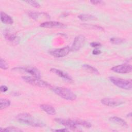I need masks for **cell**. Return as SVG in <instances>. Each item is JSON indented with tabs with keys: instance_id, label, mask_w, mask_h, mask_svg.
Here are the masks:
<instances>
[{
	"instance_id": "obj_1",
	"label": "cell",
	"mask_w": 132,
	"mask_h": 132,
	"mask_svg": "<svg viewBox=\"0 0 132 132\" xmlns=\"http://www.w3.org/2000/svg\"><path fill=\"white\" fill-rule=\"evenodd\" d=\"M17 121L21 123L30 125L36 127H42L45 126V124L42 121L32 117L29 113H22L18 114L16 117Z\"/></svg>"
},
{
	"instance_id": "obj_2",
	"label": "cell",
	"mask_w": 132,
	"mask_h": 132,
	"mask_svg": "<svg viewBox=\"0 0 132 132\" xmlns=\"http://www.w3.org/2000/svg\"><path fill=\"white\" fill-rule=\"evenodd\" d=\"M51 89L55 94L64 100L74 101L76 98V95L68 88L60 87H52Z\"/></svg>"
},
{
	"instance_id": "obj_3",
	"label": "cell",
	"mask_w": 132,
	"mask_h": 132,
	"mask_svg": "<svg viewBox=\"0 0 132 132\" xmlns=\"http://www.w3.org/2000/svg\"><path fill=\"white\" fill-rule=\"evenodd\" d=\"M22 79L27 84H29L33 86H38L42 88H52V87L50 84H48L47 82L44 80L40 79V78L28 76H24L22 77Z\"/></svg>"
},
{
	"instance_id": "obj_4",
	"label": "cell",
	"mask_w": 132,
	"mask_h": 132,
	"mask_svg": "<svg viewBox=\"0 0 132 132\" xmlns=\"http://www.w3.org/2000/svg\"><path fill=\"white\" fill-rule=\"evenodd\" d=\"M109 79L113 85L120 88L128 90H131L132 88L131 79H124L114 76L109 77Z\"/></svg>"
},
{
	"instance_id": "obj_5",
	"label": "cell",
	"mask_w": 132,
	"mask_h": 132,
	"mask_svg": "<svg viewBox=\"0 0 132 132\" xmlns=\"http://www.w3.org/2000/svg\"><path fill=\"white\" fill-rule=\"evenodd\" d=\"M13 71H20V72H24L27 73H28L32 75L34 77L40 78L41 77V73L39 70L35 68L31 67H15L12 69Z\"/></svg>"
},
{
	"instance_id": "obj_6",
	"label": "cell",
	"mask_w": 132,
	"mask_h": 132,
	"mask_svg": "<svg viewBox=\"0 0 132 132\" xmlns=\"http://www.w3.org/2000/svg\"><path fill=\"white\" fill-rule=\"evenodd\" d=\"M57 123L63 125L67 128H70L72 129H77L78 125L77 124L76 119H65L62 118H56L54 120Z\"/></svg>"
},
{
	"instance_id": "obj_7",
	"label": "cell",
	"mask_w": 132,
	"mask_h": 132,
	"mask_svg": "<svg viewBox=\"0 0 132 132\" xmlns=\"http://www.w3.org/2000/svg\"><path fill=\"white\" fill-rule=\"evenodd\" d=\"M70 51V47L69 46H67L62 48L50 50L48 53L55 57L61 58L67 55Z\"/></svg>"
},
{
	"instance_id": "obj_8",
	"label": "cell",
	"mask_w": 132,
	"mask_h": 132,
	"mask_svg": "<svg viewBox=\"0 0 132 132\" xmlns=\"http://www.w3.org/2000/svg\"><path fill=\"white\" fill-rule=\"evenodd\" d=\"M111 70L114 72L118 73H129L131 71L132 67L131 65L128 64H122L113 67L111 69Z\"/></svg>"
},
{
	"instance_id": "obj_9",
	"label": "cell",
	"mask_w": 132,
	"mask_h": 132,
	"mask_svg": "<svg viewBox=\"0 0 132 132\" xmlns=\"http://www.w3.org/2000/svg\"><path fill=\"white\" fill-rule=\"evenodd\" d=\"M85 41V37L83 35H78L76 36L73 41L71 46V51H77L79 50L84 45Z\"/></svg>"
},
{
	"instance_id": "obj_10",
	"label": "cell",
	"mask_w": 132,
	"mask_h": 132,
	"mask_svg": "<svg viewBox=\"0 0 132 132\" xmlns=\"http://www.w3.org/2000/svg\"><path fill=\"white\" fill-rule=\"evenodd\" d=\"M101 103L102 104L109 107H117L124 103V102L121 100L111 98H102Z\"/></svg>"
},
{
	"instance_id": "obj_11",
	"label": "cell",
	"mask_w": 132,
	"mask_h": 132,
	"mask_svg": "<svg viewBox=\"0 0 132 132\" xmlns=\"http://www.w3.org/2000/svg\"><path fill=\"white\" fill-rule=\"evenodd\" d=\"M40 27L44 28H64L66 25L57 21H45L40 24Z\"/></svg>"
},
{
	"instance_id": "obj_12",
	"label": "cell",
	"mask_w": 132,
	"mask_h": 132,
	"mask_svg": "<svg viewBox=\"0 0 132 132\" xmlns=\"http://www.w3.org/2000/svg\"><path fill=\"white\" fill-rule=\"evenodd\" d=\"M50 71L52 72L54 74H55L56 75L59 76L61 78H62L64 80L68 81V82H72L73 79L67 73L62 71L61 70L57 69L55 68H52L50 70Z\"/></svg>"
},
{
	"instance_id": "obj_13",
	"label": "cell",
	"mask_w": 132,
	"mask_h": 132,
	"mask_svg": "<svg viewBox=\"0 0 132 132\" xmlns=\"http://www.w3.org/2000/svg\"><path fill=\"white\" fill-rule=\"evenodd\" d=\"M4 36L5 39L10 42H18L19 40L17 36L11 30L6 29L4 32Z\"/></svg>"
},
{
	"instance_id": "obj_14",
	"label": "cell",
	"mask_w": 132,
	"mask_h": 132,
	"mask_svg": "<svg viewBox=\"0 0 132 132\" xmlns=\"http://www.w3.org/2000/svg\"><path fill=\"white\" fill-rule=\"evenodd\" d=\"M41 109L49 115H55L56 113L55 109L51 105L48 104H42L40 105Z\"/></svg>"
},
{
	"instance_id": "obj_15",
	"label": "cell",
	"mask_w": 132,
	"mask_h": 132,
	"mask_svg": "<svg viewBox=\"0 0 132 132\" xmlns=\"http://www.w3.org/2000/svg\"><path fill=\"white\" fill-rule=\"evenodd\" d=\"M28 16L32 19L34 20H37L41 18V16H45L50 18V16L46 13L44 12H36V11H29L28 12Z\"/></svg>"
},
{
	"instance_id": "obj_16",
	"label": "cell",
	"mask_w": 132,
	"mask_h": 132,
	"mask_svg": "<svg viewBox=\"0 0 132 132\" xmlns=\"http://www.w3.org/2000/svg\"><path fill=\"white\" fill-rule=\"evenodd\" d=\"M1 22L4 24H12L13 23L12 18L10 15L3 11L1 12Z\"/></svg>"
},
{
	"instance_id": "obj_17",
	"label": "cell",
	"mask_w": 132,
	"mask_h": 132,
	"mask_svg": "<svg viewBox=\"0 0 132 132\" xmlns=\"http://www.w3.org/2000/svg\"><path fill=\"white\" fill-rule=\"evenodd\" d=\"M109 120L114 123H116L118 125H119L123 127H126L127 126V123L122 118L118 117H111L109 118Z\"/></svg>"
},
{
	"instance_id": "obj_18",
	"label": "cell",
	"mask_w": 132,
	"mask_h": 132,
	"mask_svg": "<svg viewBox=\"0 0 132 132\" xmlns=\"http://www.w3.org/2000/svg\"><path fill=\"white\" fill-rule=\"evenodd\" d=\"M78 18L82 21L97 20V18L95 16L90 14H81L78 16Z\"/></svg>"
},
{
	"instance_id": "obj_19",
	"label": "cell",
	"mask_w": 132,
	"mask_h": 132,
	"mask_svg": "<svg viewBox=\"0 0 132 132\" xmlns=\"http://www.w3.org/2000/svg\"><path fill=\"white\" fill-rule=\"evenodd\" d=\"M82 68L89 73H91L95 74H99V72L96 68L89 64H84L82 65Z\"/></svg>"
},
{
	"instance_id": "obj_20",
	"label": "cell",
	"mask_w": 132,
	"mask_h": 132,
	"mask_svg": "<svg viewBox=\"0 0 132 132\" xmlns=\"http://www.w3.org/2000/svg\"><path fill=\"white\" fill-rule=\"evenodd\" d=\"M1 131H6V132H20L23 131V130L19 128L15 127L14 126H9L5 128H0Z\"/></svg>"
},
{
	"instance_id": "obj_21",
	"label": "cell",
	"mask_w": 132,
	"mask_h": 132,
	"mask_svg": "<svg viewBox=\"0 0 132 132\" xmlns=\"http://www.w3.org/2000/svg\"><path fill=\"white\" fill-rule=\"evenodd\" d=\"M11 104L10 101L5 98H1L0 100V109L1 110L9 107Z\"/></svg>"
},
{
	"instance_id": "obj_22",
	"label": "cell",
	"mask_w": 132,
	"mask_h": 132,
	"mask_svg": "<svg viewBox=\"0 0 132 132\" xmlns=\"http://www.w3.org/2000/svg\"><path fill=\"white\" fill-rule=\"evenodd\" d=\"M82 25L86 28H90V29H93L100 30H104V28L100 26L95 25H91V24H83Z\"/></svg>"
},
{
	"instance_id": "obj_23",
	"label": "cell",
	"mask_w": 132,
	"mask_h": 132,
	"mask_svg": "<svg viewBox=\"0 0 132 132\" xmlns=\"http://www.w3.org/2000/svg\"><path fill=\"white\" fill-rule=\"evenodd\" d=\"M111 43L114 44H120L125 41V39L119 38H112L110 39Z\"/></svg>"
},
{
	"instance_id": "obj_24",
	"label": "cell",
	"mask_w": 132,
	"mask_h": 132,
	"mask_svg": "<svg viewBox=\"0 0 132 132\" xmlns=\"http://www.w3.org/2000/svg\"><path fill=\"white\" fill-rule=\"evenodd\" d=\"M0 67L3 70H7L8 69V64L7 62L2 58L0 59Z\"/></svg>"
},
{
	"instance_id": "obj_25",
	"label": "cell",
	"mask_w": 132,
	"mask_h": 132,
	"mask_svg": "<svg viewBox=\"0 0 132 132\" xmlns=\"http://www.w3.org/2000/svg\"><path fill=\"white\" fill-rule=\"evenodd\" d=\"M26 3H27L28 4H29L31 6L35 7V8H39L40 7V4L35 1H25Z\"/></svg>"
},
{
	"instance_id": "obj_26",
	"label": "cell",
	"mask_w": 132,
	"mask_h": 132,
	"mask_svg": "<svg viewBox=\"0 0 132 132\" xmlns=\"http://www.w3.org/2000/svg\"><path fill=\"white\" fill-rule=\"evenodd\" d=\"M90 45L91 46L93 47H100L101 46V44L99 42H93L90 43Z\"/></svg>"
},
{
	"instance_id": "obj_27",
	"label": "cell",
	"mask_w": 132,
	"mask_h": 132,
	"mask_svg": "<svg viewBox=\"0 0 132 132\" xmlns=\"http://www.w3.org/2000/svg\"><path fill=\"white\" fill-rule=\"evenodd\" d=\"M90 3L93 5H102L104 3V2L102 1H91Z\"/></svg>"
},
{
	"instance_id": "obj_28",
	"label": "cell",
	"mask_w": 132,
	"mask_h": 132,
	"mask_svg": "<svg viewBox=\"0 0 132 132\" xmlns=\"http://www.w3.org/2000/svg\"><path fill=\"white\" fill-rule=\"evenodd\" d=\"M8 90V87L5 85H2L1 86V91L2 92H6Z\"/></svg>"
},
{
	"instance_id": "obj_29",
	"label": "cell",
	"mask_w": 132,
	"mask_h": 132,
	"mask_svg": "<svg viewBox=\"0 0 132 132\" xmlns=\"http://www.w3.org/2000/svg\"><path fill=\"white\" fill-rule=\"evenodd\" d=\"M101 53V51L98 50V49H97V48H95L94 50H93L92 51V54L93 55H99Z\"/></svg>"
},
{
	"instance_id": "obj_30",
	"label": "cell",
	"mask_w": 132,
	"mask_h": 132,
	"mask_svg": "<svg viewBox=\"0 0 132 132\" xmlns=\"http://www.w3.org/2000/svg\"><path fill=\"white\" fill-rule=\"evenodd\" d=\"M54 131H68V130L67 129V128H65L63 129H55V130H53Z\"/></svg>"
},
{
	"instance_id": "obj_31",
	"label": "cell",
	"mask_w": 132,
	"mask_h": 132,
	"mask_svg": "<svg viewBox=\"0 0 132 132\" xmlns=\"http://www.w3.org/2000/svg\"><path fill=\"white\" fill-rule=\"evenodd\" d=\"M131 112H130L129 114H128L127 116V117H131Z\"/></svg>"
}]
</instances>
